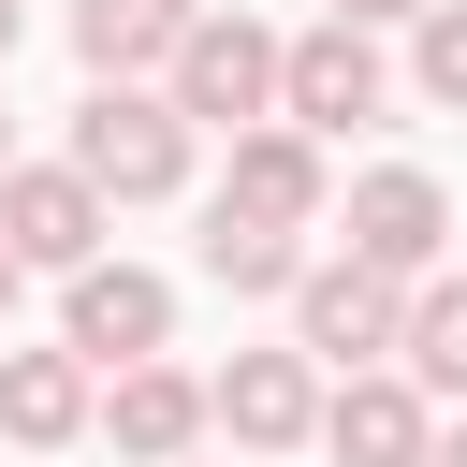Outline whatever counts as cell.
I'll list each match as a JSON object with an SVG mask.
<instances>
[{"label":"cell","instance_id":"6da1fadb","mask_svg":"<svg viewBox=\"0 0 467 467\" xmlns=\"http://www.w3.org/2000/svg\"><path fill=\"white\" fill-rule=\"evenodd\" d=\"M73 175H88L102 204H161V190H190V117H175L161 88H131V73H88V102H73Z\"/></svg>","mask_w":467,"mask_h":467},{"label":"cell","instance_id":"7a4b0ae2","mask_svg":"<svg viewBox=\"0 0 467 467\" xmlns=\"http://www.w3.org/2000/svg\"><path fill=\"white\" fill-rule=\"evenodd\" d=\"M161 102H175L190 131H263V117H277V29L190 15V44L161 58Z\"/></svg>","mask_w":467,"mask_h":467},{"label":"cell","instance_id":"3957f363","mask_svg":"<svg viewBox=\"0 0 467 467\" xmlns=\"http://www.w3.org/2000/svg\"><path fill=\"white\" fill-rule=\"evenodd\" d=\"M379 102H394V73H379V44H365L350 15H321V29H292V44H277V117H292L306 146L365 131Z\"/></svg>","mask_w":467,"mask_h":467},{"label":"cell","instance_id":"277c9868","mask_svg":"<svg viewBox=\"0 0 467 467\" xmlns=\"http://www.w3.org/2000/svg\"><path fill=\"white\" fill-rule=\"evenodd\" d=\"M394 321H409V277H379L350 248L292 277V350L306 365H394Z\"/></svg>","mask_w":467,"mask_h":467},{"label":"cell","instance_id":"5b68a950","mask_svg":"<svg viewBox=\"0 0 467 467\" xmlns=\"http://www.w3.org/2000/svg\"><path fill=\"white\" fill-rule=\"evenodd\" d=\"M336 234H350V263H379V277H438V248H452V190H438L423 161H379V175H350Z\"/></svg>","mask_w":467,"mask_h":467},{"label":"cell","instance_id":"8992f818","mask_svg":"<svg viewBox=\"0 0 467 467\" xmlns=\"http://www.w3.org/2000/svg\"><path fill=\"white\" fill-rule=\"evenodd\" d=\"M102 234H117V204H102L73 161H15V175H0V248H15L29 277H73V263H102Z\"/></svg>","mask_w":467,"mask_h":467},{"label":"cell","instance_id":"52a82bcc","mask_svg":"<svg viewBox=\"0 0 467 467\" xmlns=\"http://www.w3.org/2000/svg\"><path fill=\"white\" fill-rule=\"evenodd\" d=\"M175 336V292L146 277V263H73V292H58V350H88V365H146Z\"/></svg>","mask_w":467,"mask_h":467},{"label":"cell","instance_id":"ba28073f","mask_svg":"<svg viewBox=\"0 0 467 467\" xmlns=\"http://www.w3.org/2000/svg\"><path fill=\"white\" fill-rule=\"evenodd\" d=\"M204 423H219L234 452H292V438H321V379H306V350H234V365L204 379Z\"/></svg>","mask_w":467,"mask_h":467},{"label":"cell","instance_id":"9c48e42d","mask_svg":"<svg viewBox=\"0 0 467 467\" xmlns=\"http://www.w3.org/2000/svg\"><path fill=\"white\" fill-rule=\"evenodd\" d=\"M423 438H438V409H423L409 365H350V379L321 394V452H336V467H423Z\"/></svg>","mask_w":467,"mask_h":467},{"label":"cell","instance_id":"30bf717a","mask_svg":"<svg viewBox=\"0 0 467 467\" xmlns=\"http://www.w3.org/2000/svg\"><path fill=\"white\" fill-rule=\"evenodd\" d=\"M219 204H234V219H277V234H321V219H336V175H321V146H306L292 117H263V131H234Z\"/></svg>","mask_w":467,"mask_h":467},{"label":"cell","instance_id":"8fae6325","mask_svg":"<svg viewBox=\"0 0 467 467\" xmlns=\"http://www.w3.org/2000/svg\"><path fill=\"white\" fill-rule=\"evenodd\" d=\"M102 423H117V452H131V467H175V452L204 438V379L146 350V365H117V394H102Z\"/></svg>","mask_w":467,"mask_h":467},{"label":"cell","instance_id":"7c38bea8","mask_svg":"<svg viewBox=\"0 0 467 467\" xmlns=\"http://www.w3.org/2000/svg\"><path fill=\"white\" fill-rule=\"evenodd\" d=\"M88 423H102V394H88V350H0V438L58 452V438H88Z\"/></svg>","mask_w":467,"mask_h":467},{"label":"cell","instance_id":"4fadbf2b","mask_svg":"<svg viewBox=\"0 0 467 467\" xmlns=\"http://www.w3.org/2000/svg\"><path fill=\"white\" fill-rule=\"evenodd\" d=\"M190 15H204V0H73V58H88V73H131V88H146V73H161V58L190 44Z\"/></svg>","mask_w":467,"mask_h":467},{"label":"cell","instance_id":"5bb4252c","mask_svg":"<svg viewBox=\"0 0 467 467\" xmlns=\"http://www.w3.org/2000/svg\"><path fill=\"white\" fill-rule=\"evenodd\" d=\"M394 365L423 394H467V277H409V321H394Z\"/></svg>","mask_w":467,"mask_h":467},{"label":"cell","instance_id":"9a60e30c","mask_svg":"<svg viewBox=\"0 0 467 467\" xmlns=\"http://www.w3.org/2000/svg\"><path fill=\"white\" fill-rule=\"evenodd\" d=\"M204 277H219V292H292V277H306V234H277V219H234V204H204Z\"/></svg>","mask_w":467,"mask_h":467},{"label":"cell","instance_id":"2e32d148","mask_svg":"<svg viewBox=\"0 0 467 467\" xmlns=\"http://www.w3.org/2000/svg\"><path fill=\"white\" fill-rule=\"evenodd\" d=\"M409 29H423V44H409V88H423L438 117H467V0H423Z\"/></svg>","mask_w":467,"mask_h":467},{"label":"cell","instance_id":"e0dca14e","mask_svg":"<svg viewBox=\"0 0 467 467\" xmlns=\"http://www.w3.org/2000/svg\"><path fill=\"white\" fill-rule=\"evenodd\" d=\"M336 15H350V29H379V15H423V0H336Z\"/></svg>","mask_w":467,"mask_h":467},{"label":"cell","instance_id":"ac0fdd59","mask_svg":"<svg viewBox=\"0 0 467 467\" xmlns=\"http://www.w3.org/2000/svg\"><path fill=\"white\" fill-rule=\"evenodd\" d=\"M423 467H467V423H438V438H423Z\"/></svg>","mask_w":467,"mask_h":467},{"label":"cell","instance_id":"d6986e66","mask_svg":"<svg viewBox=\"0 0 467 467\" xmlns=\"http://www.w3.org/2000/svg\"><path fill=\"white\" fill-rule=\"evenodd\" d=\"M15 277H29V263H15V248H0V306H15Z\"/></svg>","mask_w":467,"mask_h":467},{"label":"cell","instance_id":"ffe728a7","mask_svg":"<svg viewBox=\"0 0 467 467\" xmlns=\"http://www.w3.org/2000/svg\"><path fill=\"white\" fill-rule=\"evenodd\" d=\"M0 58H15V0H0Z\"/></svg>","mask_w":467,"mask_h":467},{"label":"cell","instance_id":"44dd1931","mask_svg":"<svg viewBox=\"0 0 467 467\" xmlns=\"http://www.w3.org/2000/svg\"><path fill=\"white\" fill-rule=\"evenodd\" d=\"M0 175H15V131H0Z\"/></svg>","mask_w":467,"mask_h":467},{"label":"cell","instance_id":"7402d4cb","mask_svg":"<svg viewBox=\"0 0 467 467\" xmlns=\"http://www.w3.org/2000/svg\"><path fill=\"white\" fill-rule=\"evenodd\" d=\"M175 467H190V452H175Z\"/></svg>","mask_w":467,"mask_h":467}]
</instances>
